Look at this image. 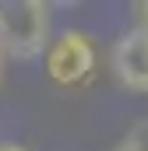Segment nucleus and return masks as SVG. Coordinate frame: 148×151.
<instances>
[{
  "label": "nucleus",
  "instance_id": "nucleus-1",
  "mask_svg": "<svg viewBox=\"0 0 148 151\" xmlns=\"http://www.w3.org/2000/svg\"><path fill=\"white\" fill-rule=\"evenodd\" d=\"M53 7L42 0H0V53L32 60L49 49Z\"/></svg>",
  "mask_w": 148,
  "mask_h": 151
},
{
  "label": "nucleus",
  "instance_id": "nucleus-2",
  "mask_svg": "<svg viewBox=\"0 0 148 151\" xmlns=\"http://www.w3.org/2000/svg\"><path fill=\"white\" fill-rule=\"evenodd\" d=\"M95 67V46L85 32H64L46 49V77L60 88H74Z\"/></svg>",
  "mask_w": 148,
  "mask_h": 151
},
{
  "label": "nucleus",
  "instance_id": "nucleus-3",
  "mask_svg": "<svg viewBox=\"0 0 148 151\" xmlns=\"http://www.w3.org/2000/svg\"><path fill=\"white\" fill-rule=\"evenodd\" d=\"M110 70L127 91H148V25H134L113 42Z\"/></svg>",
  "mask_w": 148,
  "mask_h": 151
},
{
  "label": "nucleus",
  "instance_id": "nucleus-4",
  "mask_svg": "<svg viewBox=\"0 0 148 151\" xmlns=\"http://www.w3.org/2000/svg\"><path fill=\"white\" fill-rule=\"evenodd\" d=\"M113 151H148V123H141V127H134L120 144Z\"/></svg>",
  "mask_w": 148,
  "mask_h": 151
},
{
  "label": "nucleus",
  "instance_id": "nucleus-5",
  "mask_svg": "<svg viewBox=\"0 0 148 151\" xmlns=\"http://www.w3.org/2000/svg\"><path fill=\"white\" fill-rule=\"evenodd\" d=\"M0 151H28V148H21V144H7V141H4V144H0Z\"/></svg>",
  "mask_w": 148,
  "mask_h": 151
},
{
  "label": "nucleus",
  "instance_id": "nucleus-6",
  "mask_svg": "<svg viewBox=\"0 0 148 151\" xmlns=\"http://www.w3.org/2000/svg\"><path fill=\"white\" fill-rule=\"evenodd\" d=\"M138 11H141V25H148V4H138Z\"/></svg>",
  "mask_w": 148,
  "mask_h": 151
}]
</instances>
